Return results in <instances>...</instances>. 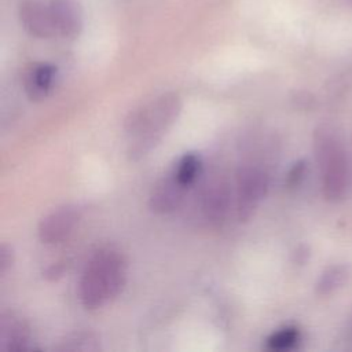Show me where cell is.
<instances>
[{"label": "cell", "mask_w": 352, "mask_h": 352, "mask_svg": "<svg viewBox=\"0 0 352 352\" xmlns=\"http://www.w3.org/2000/svg\"><path fill=\"white\" fill-rule=\"evenodd\" d=\"M268 175L256 165H245L236 173V217L248 221L268 191Z\"/></svg>", "instance_id": "obj_5"}, {"label": "cell", "mask_w": 352, "mask_h": 352, "mask_svg": "<svg viewBox=\"0 0 352 352\" xmlns=\"http://www.w3.org/2000/svg\"><path fill=\"white\" fill-rule=\"evenodd\" d=\"M56 69L51 63H34L26 72L23 78V87L28 98L30 100L44 99L55 80Z\"/></svg>", "instance_id": "obj_10"}, {"label": "cell", "mask_w": 352, "mask_h": 352, "mask_svg": "<svg viewBox=\"0 0 352 352\" xmlns=\"http://www.w3.org/2000/svg\"><path fill=\"white\" fill-rule=\"evenodd\" d=\"M30 329L28 323L8 312L3 314L0 319V348L7 351H25L29 349Z\"/></svg>", "instance_id": "obj_9"}, {"label": "cell", "mask_w": 352, "mask_h": 352, "mask_svg": "<svg viewBox=\"0 0 352 352\" xmlns=\"http://www.w3.org/2000/svg\"><path fill=\"white\" fill-rule=\"evenodd\" d=\"M80 220V209L76 205H63L44 216L38 224V239L45 245H56L65 241Z\"/></svg>", "instance_id": "obj_6"}, {"label": "cell", "mask_w": 352, "mask_h": 352, "mask_svg": "<svg viewBox=\"0 0 352 352\" xmlns=\"http://www.w3.org/2000/svg\"><path fill=\"white\" fill-rule=\"evenodd\" d=\"M344 275H345V272H344V268H341V267L329 268L327 271L323 272V275L320 276V279L318 282V286H316L318 292L322 294L331 292L334 287H337L342 282Z\"/></svg>", "instance_id": "obj_14"}, {"label": "cell", "mask_w": 352, "mask_h": 352, "mask_svg": "<svg viewBox=\"0 0 352 352\" xmlns=\"http://www.w3.org/2000/svg\"><path fill=\"white\" fill-rule=\"evenodd\" d=\"M302 170H304V164L302 162L296 164L293 166V169L290 170V173H289V184H296L297 180L301 177Z\"/></svg>", "instance_id": "obj_17"}, {"label": "cell", "mask_w": 352, "mask_h": 352, "mask_svg": "<svg viewBox=\"0 0 352 352\" xmlns=\"http://www.w3.org/2000/svg\"><path fill=\"white\" fill-rule=\"evenodd\" d=\"M312 147L324 199L329 202L344 199L351 175L348 154L338 132L329 125L318 126L312 136Z\"/></svg>", "instance_id": "obj_4"}, {"label": "cell", "mask_w": 352, "mask_h": 352, "mask_svg": "<svg viewBox=\"0 0 352 352\" xmlns=\"http://www.w3.org/2000/svg\"><path fill=\"white\" fill-rule=\"evenodd\" d=\"M63 271H65L63 265H62V264H59V263H56V264L50 265V267L45 270L44 276H45L47 279H50V280H56L58 278H60V276H62Z\"/></svg>", "instance_id": "obj_16"}, {"label": "cell", "mask_w": 352, "mask_h": 352, "mask_svg": "<svg viewBox=\"0 0 352 352\" xmlns=\"http://www.w3.org/2000/svg\"><path fill=\"white\" fill-rule=\"evenodd\" d=\"M231 205V191L226 182L217 180L209 184L202 197V212L205 219L219 226L227 216Z\"/></svg>", "instance_id": "obj_8"}, {"label": "cell", "mask_w": 352, "mask_h": 352, "mask_svg": "<svg viewBox=\"0 0 352 352\" xmlns=\"http://www.w3.org/2000/svg\"><path fill=\"white\" fill-rule=\"evenodd\" d=\"M187 188L188 187H186L177 180L173 170H170L162 179H160L158 183L153 187L148 198L150 209L160 214L173 212L182 205Z\"/></svg>", "instance_id": "obj_7"}, {"label": "cell", "mask_w": 352, "mask_h": 352, "mask_svg": "<svg viewBox=\"0 0 352 352\" xmlns=\"http://www.w3.org/2000/svg\"><path fill=\"white\" fill-rule=\"evenodd\" d=\"M199 166H201L199 157L194 153H187L176 162L172 170L177 177V180L186 187H188L197 179L199 173Z\"/></svg>", "instance_id": "obj_12"}, {"label": "cell", "mask_w": 352, "mask_h": 352, "mask_svg": "<svg viewBox=\"0 0 352 352\" xmlns=\"http://www.w3.org/2000/svg\"><path fill=\"white\" fill-rule=\"evenodd\" d=\"M180 111L182 99L175 92L162 94L132 110L124 121L128 157L136 161L151 151L177 120Z\"/></svg>", "instance_id": "obj_1"}, {"label": "cell", "mask_w": 352, "mask_h": 352, "mask_svg": "<svg viewBox=\"0 0 352 352\" xmlns=\"http://www.w3.org/2000/svg\"><path fill=\"white\" fill-rule=\"evenodd\" d=\"M125 280V256L113 246L98 249L88 260L78 282V297L82 307L87 309L103 307L120 294Z\"/></svg>", "instance_id": "obj_2"}, {"label": "cell", "mask_w": 352, "mask_h": 352, "mask_svg": "<svg viewBox=\"0 0 352 352\" xmlns=\"http://www.w3.org/2000/svg\"><path fill=\"white\" fill-rule=\"evenodd\" d=\"M19 19L23 29L38 38H73L82 28L80 7L73 0H26Z\"/></svg>", "instance_id": "obj_3"}, {"label": "cell", "mask_w": 352, "mask_h": 352, "mask_svg": "<svg viewBox=\"0 0 352 352\" xmlns=\"http://www.w3.org/2000/svg\"><path fill=\"white\" fill-rule=\"evenodd\" d=\"M351 1H352V0H351Z\"/></svg>", "instance_id": "obj_18"}, {"label": "cell", "mask_w": 352, "mask_h": 352, "mask_svg": "<svg viewBox=\"0 0 352 352\" xmlns=\"http://www.w3.org/2000/svg\"><path fill=\"white\" fill-rule=\"evenodd\" d=\"M14 263V252L12 248L7 243H3L0 246V275L4 276L7 271L12 267Z\"/></svg>", "instance_id": "obj_15"}, {"label": "cell", "mask_w": 352, "mask_h": 352, "mask_svg": "<svg viewBox=\"0 0 352 352\" xmlns=\"http://www.w3.org/2000/svg\"><path fill=\"white\" fill-rule=\"evenodd\" d=\"M99 337L92 331H76L66 336L55 346L58 351H73V352H91L100 349Z\"/></svg>", "instance_id": "obj_11"}, {"label": "cell", "mask_w": 352, "mask_h": 352, "mask_svg": "<svg viewBox=\"0 0 352 352\" xmlns=\"http://www.w3.org/2000/svg\"><path fill=\"white\" fill-rule=\"evenodd\" d=\"M300 341V331L297 327L287 326L272 333L267 338V348L271 351H287L294 348Z\"/></svg>", "instance_id": "obj_13"}]
</instances>
